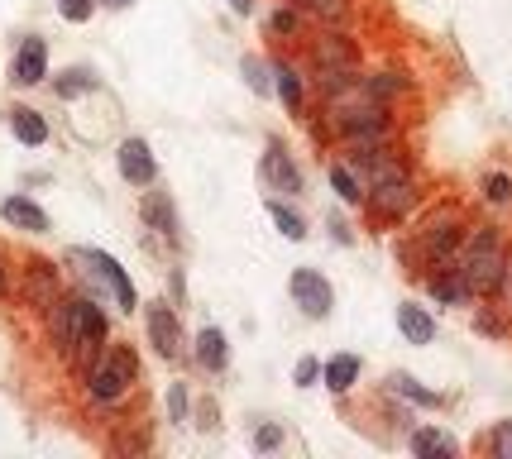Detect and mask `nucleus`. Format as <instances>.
<instances>
[{
    "mask_svg": "<svg viewBox=\"0 0 512 459\" xmlns=\"http://www.w3.org/2000/svg\"><path fill=\"white\" fill-rule=\"evenodd\" d=\"M144 220H149V225H154L168 244H182L178 206H173V197H168V192H149V197H144Z\"/></svg>",
    "mask_w": 512,
    "mask_h": 459,
    "instance_id": "nucleus-18",
    "label": "nucleus"
},
{
    "mask_svg": "<svg viewBox=\"0 0 512 459\" xmlns=\"http://www.w3.org/2000/svg\"><path fill=\"white\" fill-rule=\"evenodd\" d=\"M268 67H273V91L283 96L288 115H292V120H307V115H302V110H307V77H302L288 58H273Z\"/></svg>",
    "mask_w": 512,
    "mask_h": 459,
    "instance_id": "nucleus-15",
    "label": "nucleus"
},
{
    "mask_svg": "<svg viewBox=\"0 0 512 459\" xmlns=\"http://www.w3.org/2000/svg\"><path fill=\"white\" fill-rule=\"evenodd\" d=\"M249 445H254L259 455L278 450V445H283V426H278V421H264V426H254V431H249Z\"/></svg>",
    "mask_w": 512,
    "mask_h": 459,
    "instance_id": "nucleus-35",
    "label": "nucleus"
},
{
    "mask_svg": "<svg viewBox=\"0 0 512 459\" xmlns=\"http://www.w3.org/2000/svg\"><path fill=\"white\" fill-rule=\"evenodd\" d=\"M101 5H111V10H130L134 0H101Z\"/></svg>",
    "mask_w": 512,
    "mask_h": 459,
    "instance_id": "nucleus-43",
    "label": "nucleus"
},
{
    "mask_svg": "<svg viewBox=\"0 0 512 459\" xmlns=\"http://www.w3.org/2000/svg\"><path fill=\"white\" fill-rule=\"evenodd\" d=\"M508 311H503V306H479V311H474V330H479V335H489V340H508Z\"/></svg>",
    "mask_w": 512,
    "mask_h": 459,
    "instance_id": "nucleus-30",
    "label": "nucleus"
},
{
    "mask_svg": "<svg viewBox=\"0 0 512 459\" xmlns=\"http://www.w3.org/2000/svg\"><path fill=\"white\" fill-rule=\"evenodd\" d=\"M0 292H5V263H0Z\"/></svg>",
    "mask_w": 512,
    "mask_h": 459,
    "instance_id": "nucleus-44",
    "label": "nucleus"
},
{
    "mask_svg": "<svg viewBox=\"0 0 512 459\" xmlns=\"http://www.w3.org/2000/svg\"><path fill=\"white\" fill-rule=\"evenodd\" d=\"M268 29H273L278 39H292V34L302 29V10H297V5H283V10H273V15H268Z\"/></svg>",
    "mask_w": 512,
    "mask_h": 459,
    "instance_id": "nucleus-34",
    "label": "nucleus"
},
{
    "mask_svg": "<svg viewBox=\"0 0 512 459\" xmlns=\"http://www.w3.org/2000/svg\"><path fill=\"white\" fill-rule=\"evenodd\" d=\"M10 134L20 139L24 149H39V144H48V120L34 106H15L10 110Z\"/></svg>",
    "mask_w": 512,
    "mask_h": 459,
    "instance_id": "nucleus-23",
    "label": "nucleus"
},
{
    "mask_svg": "<svg viewBox=\"0 0 512 459\" xmlns=\"http://www.w3.org/2000/svg\"><path fill=\"white\" fill-rule=\"evenodd\" d=\"M197 426L201 431H216V426H221V412H216V402H211V397H201L197 402Z\"/></svg>",
    "mask_w": 512,
    "mask_h": 459,
    "instance_id": "nucleus-39",
    "label": "nucleus"
},
{
    "mask_svg": "<svg viewBox=\"0 0 512 459\" xmlns=\"http://www.w3.org/2000/svg\"><path fill=\"white\" fill-rule=\"evenodd\" d=\"M455 268L465 273L469 292H474L479 302H493V292L503 283V268H508V244H503V235H498L493 225H469L465 244H460V254H455Z\"/></svg>",
    "mask_w": 512,
    "mask_h": 459,
    "instance_id": "nucleus-2",
    "label": "nucleus"
},
{
    "mask_svg": "<svg viewBox=\"0 0 512 459\" xmlns=\"http://www.w3.org/2000/svg\"><path fill=\"white\" fill-rule=\"evenodd\" d=\"M312 77L316 87H321V96L326 101H335V96H345V91L359 87V48L335 29V24H326V34L312 44Z\"/></svg>",
    "mask_w": 512,
    "mask_h": 459,
    "instance_id": "nucleus-4",
    "label": "nucleus"
},
{
    "mask_svg": "<svg viewBox=\"0 0 512 459\" xmlns=\"http://www.w3.org/2000/svg\"><path fill=\"white\" fill-rule=\"evenodd\" d=\"M268 220H273V225L283 230V240H292V244L307 240V220L297 216V211H292L283 197H268Z\"/></svg>",
    "mask_w": 512,
    "mask_h": 459,
    "instance_id": "nucleus-26",
    "label": "nucleus"
},
{
    "mask_svg": "<svg viewBox=\"0 0 512 459\" xmlns=\"http://www.w3.org/2000/svg\"><path fill=\"white\" fill-rule=\"evenodd\" d=\"M359 373H364V359H359V354H331V359L321 364V383H326L335 397H345L359 383Z\"/></svg>",
    "mask_w": 512,
    "mask_h": 459,
    "instance_id": "nucleus-19",
    "label": "nucleus"
},
{
    "mask_svg": "<svg viewBox=\"0 0 512 459\" xmlns=\"http://www.w3.org/2000/svg\"><path fill=\"white\" fill-rule=\"evenodd\" d=\"M479 192H484V201H489V206H512V177L508 173H484Z\"/></svg>",
    "mask_w": 512,
    "mask_h": 459,
    "instance_id": "nucleus-32",
    "label": "nucleus"
},
{
    "mask_svg": "<svg viewBox=\"0 0 512 459\" xmlns=\"http://www.w3.org/2000/svg\"><path fill=\"white\" fill-rule=\"evenodd\" d=\"M364 206H369V216L379 220V225H402V220L412 216L417 206H422V192H417V177H388V182H374L369 192H364Z\"/></svg>",
    "mask_w": 512,
    "mask_h": 459,
    "instance_id": "nucleus-8",
    "label": "nucleus"
},
{
    "mask_svg": "<svg viewBox=\"0 0 512 459\" xmlns=\"http://www.w3.org/2000/svg\"><path fill=\"white\" fill-rule=\"evenodd\" d=\"M168 421L173 426L192 421V393H187V383H168Z\"/></svg>",
    "mask_w": 512,
    "mask_h": 459,
    "instance_id": "nucleus-33",
    "label": "nucleus"
},
{
    "mask_svg": "<svg viewBox=\"0 0 512 459\" xmlns=\"http://www.w3.org/2000/svg\"><path fill=\"white\" fill-rule=\"evenodd\" d=\"M10 77H15V87H39L48 77V44L39 34H29L15 53V63H10Z\"/></svg>",
    "mask_w": 512,
    "mask_h": 459,
    "instance_id": "nucleus-14",
    "label": "nucleus"
},
{
    "mask_svg": "<svg viewBox=\"0 0 512 459\" xmlns=\"http://www.w3.org/2000/svg\"><path fill=\"white\" fill-rule=\"evenodd\" d=\"M240 72H245V82L254 96H268V91H273V67H268L259 53H245V58H240Z\"/></svg>",
    "mask_w": 512,
    "mask_h": 459,
    "instance_id": "nucleus-31",
    "label": "nucleus"
},
{
    "mask_svg": "<svg viewBox=\"0 0 512 459\" xmlns=\"http://www.w3.org/2000/svg\"><path fill=\"white\" fill-rule=\"evenodd\" d=\"M292 383H297V388H316V383H321V359L302 354V359H297V369H292Z\"/></svg>",
    "mask_w": 512,
    "mask_h": 459,
    "instance_id": "nucleus-38",
    "label": "nucleus"
},
{
    "mask_svg": "<svg viewBox=\"0 0 512 459\" xmlns=\"http://www.w3.org/2000/svg\"><path fill=\"white\" fill-rule=\"evenodd\" d=\"M96 5H101V0H58V15H63L67 24H87L91 15H96Z\"/></svg>",
    "mask_w": 512,
    "mask_h": 459,
    "instance_id": "nucleus-36",
    "label": "nucleus"
},
{
    "mask_svg": "<svg viewBox=\"0 0 512 459\" xmlns=\"http://www.w3.org/2000/svg\"><path fill=\"white\" fill-rule=\"evenodd\" d=\"M426 292L436 297L441 306H474L479 297L469 292V283H465V273L455 268V259L450 263H436V268H426Z\"/></svg>",
    "mask_w": 512,
    "mask_h": 459,
    "instance_id": "nucleus-13",
    "label": "nucleus"
},
{
    "mask_svg": "<svg viewBox=\"0 0 512 459\" xmlns=\"http://www.w3.org/2000/svg\"><path fill=\"white\" fill-rule=\"evenodd\" d=\"M192 359H197L206 373H225L230 369V340H225L221 326H201L192 335Z\"/></svg>",
    "mask_w": 512,
    "mask_h": 459,
    "instance_id": "nucleus-16",
    "label": "nucleus"
},
{
    "mask_svg": "<svg viewBox=\"0 0 512 459\" xmlns=\"http://www.w3.org/2000/svg\"><path fill=\"white\" fill-rule=\"evenodd\" d=\"M115 168H120V177H125L130 187H154L158 182V158H154V149H149L139 134L120 139V149H115Z\"/></svg>",
    "mask_w": 512,
    "mask_h": 459,
    "instance_id": "nucleus-12",
    "label": "nucleus"
},
{
    "mask_svg": "<svg viewBox=\"0 0 512 459\" xmlns=\"http://www.w3.org/2000/svg\"><path fill=\"white\" fill-rule=\"evenodd\" d=\"M144 330H149V345L158 359H182V321L168 302H149L144 306Z\"/></svg>",
    "mask_w": 512,
    "mask_h": 459,
    "instance_id": "nucleus-11",
    "label": "nucleus"
},
{
    "mask_svg": "<svg viewBox=\"0 0 512 459\" xmlns=\"http://www.w3.org/2000/svg\"><path fill=\"white\" fill-rule=\"evenodd\" d=\"M359 91L369 96V101H393V96H402L407 91V82H402L398 72H369V77H359Z\"/></svg>",
    "mask_w": 512,
    "mask_h": 459,
    "instance_id": "nucleus-28",
    "label": "nucleus"
},
{
    "mask_svg": "<svg viewBox=\"0 0 512 459\" xmlns=\"http://www.w3.org/2000/svg\"><path fill=\"white\" fill-rule=\"evenodd\" d=\"M48 316H53V340H58V354L82 359V369L106 350L111 321H106V311L96 306V297H63Z\"/></svg>",
    "mask_w": 512,
    "mask_h": 459,
    "instance_id": "nucleus-1",
    "label": "nucleus"
},
{
    "mask_svg": "<svg viewBox=\"0 0 512 459\" xmlns=\"http://www.w3.org/2000/svg\"><path fill=\"white\" fill-rule=\"evenodd\" d=\"M259 182H264L268 197H302V168H297V158L288 153V144L273 134L264 144V158H259Z\"/></svg>",
    "mask_w": 512,
    "mask_h": 459,
    "instance_id": "nucleus-9",
    "label": "nucleus"
},
{
    "mask_svg": "<svg viewBox=\"0 0 512 459\" xmlns=\"http://www.w3.org/2000/svg\"><path fill=\"white\" fill-rule=\"evenodd\" d=\"M53 91H58L63 101H77V96L96 91V72H91V67H67V72L53 77Z\"/></svg>",
    "mask_w": 512,
    "mask_h": 459,
    "instance_id": "nucleus-27",
    "label": "nucleus"
},
{
    "mask_svg": "<svg viewBox=\"0 0 512 459\" xmlns=\"http://www.w3.org/2000/svg\"><path fill=\"white\" fill-rule=\"evenodd\" d=\"M398 330H402L407 345H431V340H436V316L417 302H402L398 306Z\"/></svg>",
    "mask_w": 512,
    "mask_h": 459,
    "instance_id": "nucleus-21",
    "label": "nucleus"
},
{
    "mask_svg": "<svg viewBox=\"0 0 512 459\" xmlns=\"http://www.w3.org/2000/svg\"><path fill=\"white\" fill-rule=\"evenodd\" d=\"M489 455L493 459H512V421H498L489 431Z\"/></svg>",
    "mask_w": 512,
    "mask_h": 459,
    "instance_id": "nucleus-37",
    "label": "nucleus"
},
{
    "mask_svg": "<svg viewBox=\"0 0 512 459\" xmlns=\"http://www.w3.org/2000/svg\"><path fill=\"white\" fill-rule=\"evenodd\" d=\"M493 302L512 316V249H508V268H503V283H498V292H493Z\"/></svg>",
    "mask_w": 512,
    "mask_h": 459,
    "instance_id": "nucleus-40",
    "label": "nucleus"
},
{
    "mask_svg": "<svg viewBox=\"0 0 512 459\" xmlns=\"http://www.w3.org/2000/svg\"><path fill=\"white\" fill-rule=\"evenodd\" d=\"M331 192L345 206H364V177L350 168V163H331Z\"/></svg>",
    "mask_w": 512,
    "mask_h": 459,
    "instance_id": "nucleus-25",
    "label": "nucleus"
},
{
    "mask_svg": "<svg viewBox=\"0 0 512 459\" xmlns=\"http://www.w3.org/2000/svg\"><path fill=\"white\" fill-rule=\"evenodd\" d=\"M72 263H82V278H87L91 287H106L115 297V311H139V292H134L130 273L120 268V263L106 254V249H72Z\"/></svg>",
    "mask_w": 512,
    "mask_h": 459,
    "instance_id": "nucleus-7",
    "label": "nucleus"
},
{
    "mask_svg": "<svg viewBox=\"0 0 512 459\" xmlns=\"http://www.w3.org/2000/svg\"><path fill=\"white\" fill-rule=\"evenodd\" d=\"M134 378H139V354L115 340V345H106V350L87 364V397L96 407H115V402L130 397Z\"/></svg>",
    "mask_w": 512,
    "mask_h": 459,
    "instance_id": "nucleus-5",
    "label": "nucleus"
},
{
    "mask_svg": "<svg viewBox=\"0 0 512 459\" xmlns=\"http://www.w3.org/2000/svg\"><path fill=\"white\" fill-rule=\"evenodd\" d=\"M0 216H5V225H15L24 235H44L48 230V211L29 197H5L0 201Z\"/></svg>",
    "mask_w": 512,
    "mask_h": 459,
    "instance_id": "nucleus-17",
    "label": "nucleus"
},
{
    "mask_svg": "<svg viewBox=\"0 0 512 459\" xmlns=\"http://www.w3.org/2000/svg\"><path fill=\"white\" fill-rule=\"evenodd\" d=\"M288 5H297L302 15H312V20H321V24L350 20V0H288Z\"/></svg>",
    "mask_w": 512,
    "mask_h": 459,
    "instance_id": "nucleus-29",
    "label": "nucleus"
},
{
    "mask_svg": "<svg viewBox=\"0 0 512 459\" xmlns=\"http://www.w3.org/2000/svg\"><path fill=\"white\" fill-rule=\"evenodd\" d=\"M331 235H335V244H355V230H350V225H345L340 216L331 220Z\"/></svg>",
    "mask_w": 512,
    "mask_h": 459,
    "instance_id": "nucleus-41",
    "label": "nucleus"
},
{
    "mask_svg": "<svg viewBox=\"0 0 512 459\" xmlns=\"http://www.w3.org/2000/svg\"><path fill=\"white\" fill-rule=\"evenodd\" d=\"M288 297H292V306H297L307 321H326V316L335 311V287H331V278H326L321 268H292Z\"/></svg>",
    "mask_w": 512,
    "mask_h": 459,
    "instance_id": "nucleus-10",
    "label": "nucleus"
},
{
    "mask_svg": "<svg viewBox=\"0 0 512 459\" xmlns=\"http://www.w3.org/2000/svg\"><path fill=\"white\" fill-rule=\"evenodd\" d=\"M393 397H402V402H412V407H446V397L431 393V388H422L412 373H388V383H383Z\"/></svg>",
    "mask_w": 512,
    "mask_h": 459,
    "instance_id": "nucleus-24",
    "label": "nucleus"
},
{
    "mask_svg": "<svg viewBox=\"0 0 512 459\" xmlns=\"http://www.w3.org/2000/svg\"><path fill=\"white\" fill-rule=\"evenodd\" d=\"M29 306H39V311H53V306H58V273H53V263H44V259L29 263Z\"/></svg>",
    "mask_w": 512,
    "mask_h": 459,
    "instance_id": "nucleus-22",
    "label": "nucleus"
},
{
    "mask_svg": "<svg viewBox=\"0 0 512 459\" xmlns=\"http://www.w3.org/2000/svg\"><path fill=\"white\" fill-rule=\"evenodd\" d=\"M230 10L235 15H254V0H230Z\"/></svg>",
    "mask_w": 512,
    "mask_h": 459,
    "instance_id": "nucleus-42",
    "label": "nucleus"
},
{
    "mask_svg": "<svg viewBox=\"0 0 512 459\" xmlns=\"http://www.w3.org/2000/svg\"><path fill=\"white\" fill-rule=\"evenodd\" d=\"M469 225L460 216V206H441V211H431L422 220V230H417V254H422L426 268H436V263H450L460 254V244H465Z\"/></svg>",
    "mask_w": 512,
    "mask_h": 459,
    "instance_id": "nucleus-6",
    "label": "nucleus"
},
{
    "mask_svg": "<svg viewBox=\"0 0 512 459\" xmlns=\"http://www.w3.org/2000/svg\"><path fill=\"white\" fill-rule=\"evenodd\" d=\"M326 110H331V130L340 134L345 149H355V144H393V115H388V106L369 101L359 87L326 101Z\"/></svg>",
    "mask_w": 512,
    "mask_h": 459,
    "instance_id": "nucleus-3",
    "label": "nucleus"
},
{
    "mask_svg": "<svg viewBox=\"0 0 512 459\" xmlns=\"http://www.w3.org/2000/svg\"><path fill=\"white\" fill-rule=\"evenodd\" d=\"M407 450L422 459H446V455H460V440L441 431V426H417L412 436H407Z\"/></svg>",
    "mask_w": 512,
    "mask_h": 459,
    "instance_id": "nucleus-20",
    "label": "nucleus"
}]
</instances>
